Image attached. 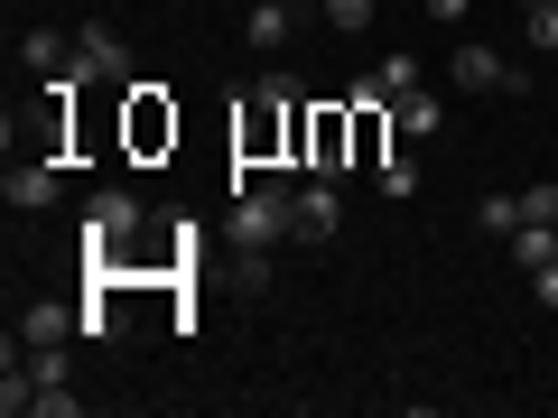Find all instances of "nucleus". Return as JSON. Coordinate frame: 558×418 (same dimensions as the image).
<instances>
[{
  "label": "nucleus",
  "mask_w": 558,
  "mask_h": 418,
  "mask_svg": "<svg viewBox=\"0 0 558 418\" xmlns=\"http://www.w3.org/2000/svg\"><path fill=\"white\" fill-rule=\"evenodd\" d=\"M299 112H307V84H299V75H260L252 94L233 102V159H242V168H289Z\"/></svg>",
  "instance_id": "obj_1"
},
{
  "label": "nucleus",
  "mask_w": 558,
  "mask_h": 418,
  "mask_svg": "<svg viewBox=\"0 0 558 418\" xmlns=\"http://www.w3.org/2000/svg\"><path fill=\"white\" fill-rule=\"evenodd\" d=\"M289 168L344 177V168H354V102H307V112H299V139H289Z\"/></svg>",
  "instance_id": "obj_2"
},
{
  "label": "nucleus",
  "mask_w": 558,
  "mask_h": 418,
  "mask_svg": "<svg viewBox=\"0 0 558 418\" xmlns=\"http://www.w3.org/2000/svg\"><path fill=\"white\" fill-rule=\"evenodd\" d=\"M140 223H149V205H140L131 186H102V196L84 205V260H94V270H112V260H121V242H131Z\"/></svg>",
  "instance_id": "obj_3"
},
{
  "label": "nucleus",
  "mask_w": 558,
  "mask_h": 418,
  "mask_svg": "<svg viewBox=\"0 0 558 418\" xmlns=\"http://www.w3.org/2000/svg\"><path fill=\"white\" fill-rule=\"evenodd\" d=\"M457 94H531V75H521L502 47L484 38H457Z\"/></svg>",
  "instance_id": "obj_4"
},
{
  "label": "nucleus",
  "mask_w": 558,
  "mask_h": 418,
  "mask_svg": "<svg viewBox=\"0 0 558 418\" xmlns=\"http://www.w3.org/2000/svg\"><path fill=\"white\" fill-rule=\"evenodd\" d=\"M75 84L94 94V84H131V38L121 28H84L75 38Z\"/></svg>",
  "instance_id": "obj_5"
},
{
  "label": "nucleus",
  "mask_w": 558,
  "mask_h": 418,
  "mask_svg": "<svg viewBox=\"0 0 558 418\" xmlns=\"http://www.w3.org/2000/svg\"><path fill=\"white\" fill-rule=\"evenodd\" d=\"M121 94H131V149H140V159H159L168 139H178V102H168L159 84H121Z\"/></svg>",
  "instance_id": "obj_6"
},
{
  "label": "nucleus",
  "mask_w": 558,
  "mask_h": 418,
  "mask_svg": "<svg viewBox=\"0 0 558 418\" xmlns=\"http://www.w3.org/2000/svg\"><path fill=\"white\" fill-rule=\"evenodd\" d=\"M344 233V196H336V177H307L299 186V242H336Z\"/></svg>",
  "instance_id": "obj_7"
},
{
  "label": "nucleus",
  "mask_w": 558,
  "mask_h": 418,
  "mask_svg": "<svg viewBox=\"0 0 558 418\" xmlns=\"http://www.w3.org/2000/svg\"><path fill=\"white\" fill-rule=\"evenodd\" d=\"M0 196L20 205V214H38V205H57V159H10V177H0Z\"/></svg>",
  "instance_id": "obj_8"
},
{
  "label": "nucleus",
  "mask_w": 558,
  "mask_h": 418,
  "mask_svg": "<svg viewBox=\"0 0 558 418\" xmlns=\"http://www.w3.org/2000/svg\"><path fill=\"white\" fill-rule=\"evenodd\" d=\"M20 344H65V335H84V307H57V298H38V307H20V325H10Z\"/></svg>",
  "instance_id": "obj_9"
},
{
  "label": "nucleus",
  "mask_w": 558,
  "mask_h": 418,
  "mask_svg": "<svg viewBox=\"0 0 558 418\" xmlns=\"http://www.w3.org/2000/svg\"><path fill=\"white\" fill-rule=\"evenodd\" d=\"M438 94H418V84H410V94H391V131H410V139H438Z\"/></svg>",
  "instance_id": "obj_10"
},
{
  "label": "nucleus",
  "mask_w": 558,
  "mask_h": 418,
  "mask_svg": "<svg viewBox=\"0 0 558 418\" xmlns=\"http://www.w3.org/2000/svg\"><path fill=\"white\" fill-rule=\"evenodd\" d=\"M242 38H252L260 57H279V47H289V0H252V20H242Z\"/></svg>",
  "instance_id": "obj_11"
},
{
  "label": "nucleus",
  "mask_w": 558,
  "mask_h": 418,
  "mask_svg": "<svg viewBox=\"0 0 558 418\" xmlns=\"http://www.w3.org/2000/svg\"><path fill=\"white\" fill-rule=\"evenodd\" d=\"M20 57L38 65V75H65V65H75V47H65L57 28H28V38H20Z\"/></svg>",
  "instance_id": "obj_12"
},
{
  "label": "nucleus",
  "mask_w": 558,
  "mask_h": 418,
  "mask_svg": "<svg viewBox=\"0 0 558 418\" xmlns=\"http://www.w3.org/2000/svg\"><path fill=\"white\" fill-rule=\"evenodd\" d=\"M373 84H381V102H391V94H410V84H418V57H410V47H391V57L373 65Z\"/></svg>",
  "instance_id": "obj_13"
},
{
  "label": "nucleus",
  "mask_w": 558,
  "mask_h": 418,
  "mask_svg": "<svg viewBox=\"0 0 558 418\" xmlns=\"http://www.w3.org/2000/svg\"><path fill=\"white\" fill-rule=\"evenodd\" d=\"M521 223H539V233H558V186L539 177V186H521Z\"/></svg>",
  "instance_id": "obj_14"
},
{
  "label": "nucleus",
  "mask_w": 558,
  "mask_h": 418,
  "mask_svg": "<svg viewBox=\"0 0 558 418\" xmlns=\"http://www.w3.org/2000/svg\"><path fill=\"white\" fill-rule=\"evenodd\" d=\"M326 10V28H373L381 20V0H317Z\"/></svg>",
  "instance_id": "obj_15"
},
{
  "label": "nucleus",
  "mask_w": 558,
  "mask_h": 418,
  "mask_svg": "<svg viewBox=\"0 0 558 418\" xmlns=\"http://www.w3.org/2000/svg\"><path fill=\"white\" fill-rule=\"evenodd\" d=\"M28 409H38V418H75V409H84V399H75V391H65V381H38V391H28Z\"/></svg>",
  "instance_id": "obj_16"
},
{
  "label": "nucleus",
  "mask_w": 558,
  "mask_h": 418,
  "mask_svg": "<svg viewBox=\"0 0 558 418\" xmlns=\"http://www.w3.org/2000/svg\"><path fill=\"white\" fill-rule=\"evenodd\" d=\"M475 223H484V233H502V242H512V233H521V196H484V214H475Z\"/></svg>",
  "instance_id": "obj_17"
},
{
  "label": "nucleus",
  "mask_w": 558,
  "mask_h": 418,
  "mask_svg": "<svg viewBox=\"0 0 558 418\" xmlns=\"http://www.w3.org/2000/svg\"><path fill=\"white\" fill-rule=\"evenodd\" d=\"M521 28H531V47H539V57H558V0H539V10H531Z\"/></svg>",
  "instance_id": "obj_18"
},
{
  "label": "nucleus",
  "mask_w": 558,
  "mask_h": 418,
  "mask_svg": "<svg viewBox=\"0 0 558 418\" xmlns=\"http://www.w3.org/2000/svg\"><path fill=\"white\" fill-rule=\"evenodd\" d=\"M373 186H381V196L400 205V196H410V186H418V168H410V159H381V168H373Z\"/></svg>",
  "instance_id": "obj_19"
},
{
  "label": "nucleus",
  "mask_w": 558,
  "mask_h": 418,
  "mask_svg": "<svg viewBox=\"0 0 558 418\" xmlns=\"http://www.w3.org/2000/svg\"><path fill=\"white\" fill-rule=\"evenodd\" d=\"M531 288H539V307H558V251H549V260L531 270Z\"/></svg>",
  "instance_id": "obj_20"
},
{
  "label": "nucleus",
  "mask_w": 558,
  "mask_h": 418,
  "mask_svg": "<svg viewBox=\"0 0 558 418\" xmlns=\"http://www.w3.org/2000/svg\"><path fill=\"white\" fill-rule=\"evenodd\" d=\"M428 20H465V0H428Z\"/></svg>",
  "instance_id": "obj_21"
},
{
  "label": "nucleus",
  "mask_w": 558,
  "mask_h": 418,
  "mask_svg": "<svg viewBox=\"0 0 558 418\" xmlns=\"http://www.w3.org/2000/svg\"><path fill=\"white\" fill-rule=\"evenodd\" d=\"M521 10H539V0H521Z\"/></svg>",
  "instance_id": "obj_22"
}]
</instances>
